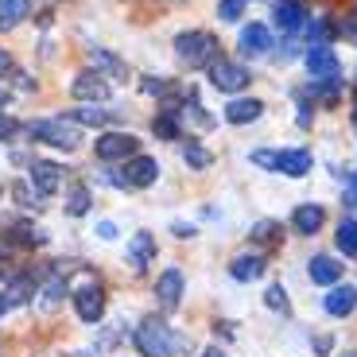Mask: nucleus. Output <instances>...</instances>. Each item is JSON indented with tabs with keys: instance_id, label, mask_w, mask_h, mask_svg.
<instances>
[{
	"instance_id": "obj_1",
	"label": "nucleus",
	"mask_w": 357,
	"mask_h": 357,
	"mask_svg": "<svg viewBox=\"0 0 357 357\" xmlns=\"http://www.w3.org/2000/svg\"><path fill=\"white\" fill-rule=\"evenodd\" d=\"M132 342H136V349H140V357H167L171 349L183 346V338H175V331H171L163 319H144L140 326H136Z\"/></svg>"
},
{
	"instance_id": "obj_2",
	"label": "nucleus",
	"mask_w": 357,
	"mask_h": 357,
	"mask_svg": "<svg viewBox=\"0 0 357 357\" xmlns=\"http://www.w3.org/2000/svg\"><path fill=\"white\" fill-rule=\"evenodd\" d=\"M175 51L190 70H210V63L222 59L218 54V39L210 31H183V36H175Z\"/></svg>"
},
{
	"instance_id": "obj_3",
	"label": "nucleus",
	"mask_w": 357,
	"mask_h": 357,
	"mask_svg": "<svg viewBox=\"0 0 357 357\" xmlns=\"http://www.w3.org/2000/svg\"><path fill=\"white\" fill-rule=\"evenodd\" d=\"M27 132L36 136V140L51 144V148H66V152H74L82 144V128L74 125V121H36V125H27Z\"/></svg>"
},
{
	"instance_id": "obj_4",
	"label": "nucleus",
	"mask_w": 357,
	"mask_h": 357,
	"mask_svg": "<svg viewBox=\"0 0 357 357\" xmlns=\"http://www.w3.org/2000/svg\"><path fill=\"white\" fill-rule=\"evenodd\" d=\"M249 82H252V74L245 70L241 63H229V59H218V63H210V86L222 89V93H241Z\"/></svg>"
},
{
	"instance_id": "obj_5",
	"label": "nucleus",
	"mask_w": 357,
	"mask_h": 357,
	"mask_svg": "<svg viewBox=\"0 0 357 357\" xmlns=\"http://www.w3.org/2000/svg\"><path fill=\"white\" fill-rule=\"evenodd\" d=\"M93 152H98V160H105V163L132 160V155L140 152V140H136L132 132H105L98 144H93Z\"/></svg>"
},
{
	"instance_id": "obj_6",
	"label": "nucleus",
	"mask_w": 357,
	"mask_h": 357,
	"mask_svg": "<svg viewBox=\"0 0 357 357\" xmlns=\"http://www.w3.org/2000/svg\"><path fill=\"white\" fill-rule=\"evenodd\" d=\"M303 63H307L311 82H331L342 74V63H338V54H334V47H311L303 54Z\"/></svg>"
},
{
	"instance_id": "obj_7",
	"label": "nucleus",
	"mask_w": 357,
	"mask_h": 357,
	"mask_svg": "<svg viewBox=\"0 0 357 357\" xmlns=\"http://www.w3.org/2000/svg\"><path fill=\"white\" fill-rule=\"evenodd\" d=\"M311 167H314V155L307 152V148H284V152H276V171L287 178L311 175Z\"/></svg>"
},
{
	"instance_id": "obj_8",
	"label": "nucleus",
	"mask_w": 357,
	"mask_h": 357,
	"mask_svg": "<svg viewBox=\"0 0 357 357\" xmlns=\"http://www.w3.org/2000/svg\"><path fill=\"white\" fill-rule=\"evenodd\" d=\"M155 178H160V163L152 160V155H132V160L125 163V187H152Z\"/></svg>"
},
{
	"instance_id": "obj_9",
	"label": "nucleus",
	"mask_w": 357,
	"mask_h": 357,
	"mask_svg": "<svg viewBox=\"0 0 357 357\" xmlns=\"http://www.w3.org/2000/svg\"><path fill=\"white\" fill-rule=\"evenodd\" d=\"M74 311H78L82 322H98L101 314H105V291H101L98 284L82 287V291H74Z\"/></svg>"
},
{
	"instance_id": "obj_10",
	"label": "nucleus",
	"mask_w": 357,
	"mask_h": 357,
	"mask_svg": "<svg viewBox=\"0 0 357 357\" xmlns=\"http://www.w3.org/2000/svg\"><path fill=\"white\" fill-rule=\"evenodd\" d=\"M70 93H74L78 101H105V98H109V82L101 78L98 70H82L78 78H74Z\"/></svg>"
},
{
	"instance_id": "obj_11",
	"label": "nucleus",
	"mask_w": 357,
	"mask_h": 357,
	"mask_svg": "<svg viewBox=\"0 0 357 357\" xmlns=\"http://www.w3.org/2000/svg\"><path fill=\"white\" fill-rule=\"evenodd\" d=\"M322 307H326V314H334V319H346V314L357 311V287L354 284H334L331 295L322 299Z\"/></svg>"
},
{
	"instance_id": "obj_12",
	"label": "nucleus",
	"mask_w": 357,
	"mask_h": 357,
	"mask_svg": "<svg viewBox=\"0 0 357 357\" xmlns=\"http://www.w3.org/2000/svg\"><path fill=\"white\" fill-rule=\"evenodd\" d=\"M272 24H276L284 36H291V31H299V27L307 24V8L299 0H280L276 8H272Z\"/></svg>"
},
{
	"instance_id": "obj_13",
	"label": "nucleus",
	"mask_w": 357,
	"mask_h": 357,
	"mask_svg": "<svg viewBox=\"0 0 357 357\" xmlns=\"http://www.w3.org/2000/svg\"><path fill=\"white\" fill-rule=\"evenodd\" d=\"M237 47H241L245 59H260V54H268V47H272V31H268L264 24H249V27H241Z\"/></svg>"
},
{
	"instance_id": "obj_14",
	"label": "nucleus",
	"mask_w": 357,
	"mask_h": 357,
	"mask_svg": "<svg viewBox=\"0 0 357 357\" xmlns=\"http://www.w3.org/2000/svg\"><path fill=\"white\" fill-rule=\"evenodd\" d=\"M342 268L346 264H338L334 257H311V264H307V276H311V284H322V287H334V284H342Z\"/></svg>"
},
{
	"instance_id": "obj_15",
	"label": "nucleus",
	"mask_w": 357,
	"mask_h": 357,
	"mask_svg": "<svg viewBox=\"0 0 357 357\" xmlns=\"http://www.w3.org/2000/svg\"><path fill=\"white\" fill-rule=\"evenodd\" d=\"M291 225H295V233L314 237V233L326 225V210H322V206H314V202H303V206H299V210L291 214Z\"/></svg>"
},
{
	"instance_id": "obj_16",
	"label": "nucleus",
	"mask_w": 357,
	"mask_h": 357,
	"mask_svg": "<svg viewBox=\"0 0 357 357\" xmlns=\"http://www.w3.org/2000/svg\"><path fill=\"white\" fill-rule=\"evenodd\" d=\"M264 268H268V260L260 257V252H241V257L229 264V276L241 280V284H252V280L264 276Z\"/></svg>"
},
{
	"instance_id": "obj_17",
	"label": "nucleus",
	"mask_w": 357,
	"mask_h": 357,
	"mask_svg": "<svg viewBox=\"0 0 357 357\" xmlns=\"http://www.w3.org/2000/svg\"><path fill=\"white\" fill-rule=\"evenodd\" d=\"M155 295H160V303L167 307H178V299H183V272L178 268H167L160 280H155Z\"/></svg>"
},
{
	"instance_id": "obj_18",
	"label": "nucleus",
	"mask_w": 357,
	"mask_h": 357,
	"mask_svg": "<svg viewBox=\"0 0 357 357\" xmlns=\"http://www.w3.org/2000/svg\"><path fill=\"white\" fill-rule=\"evenodd\" d=\"M260 113H264V101H257V98H233L229 105H225V121H229V125H249Z\"/></svg>"
},
{
	"instance_id": "obj_19",
	"label": "nucleus",
	"mask_w": 357,
	"mask_h": 357,
	"mask_svg": "<svg viewBox=\"0 0 357 357\" xmlns=\"http://www.w3.org/2000/svg\"><path fill=\"white\" fill-rule=\"evenodd\" d=\"M31 183H36L39 195H54V190L63 187V171L54 167V163L39 160V163H31Z\"/></svg>"
},
{
	"instance_id": "obj_20",
	"label": "nucleus",
	"mask_w": 357,
	"mask_h": 357,
	"mask_svg": "<svg viewBox=\"0 0 357 357\" xmlns=\"http://www.w3.org/2000/svg\"><path fill=\"white\" fill-rule=\"evenodd\" d=\"M128 260H132L136 268L155 264V237L152 233H132V241H128Z\"/></svg>"
},
{
	"instance_id": "obj_21",
	"label": "nucleus",
	"mask_w": 357,
	"mask_h": 357,
	"mask_svg": "<svg viewBox=\"0 0 357 357\" xmlns=\"http://www.w3.org/2000/svg\"><path fill=\"white\" fill-rule=\"evenodd\" d=\"M31 12V0H0V31H12Z\"/></svg>"
},
{
	"instance_id": "obj_22",
	"label": "nucleus",
	"mask_w": 357,
	"mask_h": 357,
	"mask_svg": "<svg viewBox=\"0 0 357 357\" xmlns=\"http://www.w3.org/2000/svg\"><path fill=\"white\" fill-rule=\"evenodd\" d=\"M152 132L160 136V140H178V109H163L152 121Z\"/></svg>"
},
{
	"instance_id": "obj_23",
	"label": "nucleus",
	"mask_w": 357,
	"mask_h": 357,
	"mask_svg": "<svg viewBox=\"0 0 357 357\" xmlns=\"http://www.w3.org/2000/svg\"><path fill=\"white\" fill-rule=\"evenodd\" d=\"M334 241H338V249L346 252V257H357V218H346V222L338 225Z\"/></svg>"
},
{
	"instance_id": "obj_24",
	"label": "nucleus",
	"mask_w": 357,
	"mask_h": 357,
	"mask_svg": "<svg viewBox=\"0 0 357 357\" xmlns=\"http://www.w3.org/2000/svg\"><path fill=\"white\" fill-rule=\"evenodd\" d=\"M109 121H113V113H109V109H98V105L74 109V125H93V128H101V125H109Z\"/></svg>"
},
{
	"instance_id": "obj_25",
	"label": "nucleus",
	"mask_w": 357,
	"mask_h": 357,
	"mask_svg": "<svg viewBox=\"0 0 357 357\" xmlns=\"http://www.w3.org/2000/svg\"><path fill=\"white\" fill-rule=\"evenodd\" d=\"M280 233H284V229H280V222L264 218V222H257V225H252V233H249V237H252L257 245H280Z\"/></svg>"
},
{
	"instance_id": "obj_26",
	"label": "nucleus",
	"mask_w": 357,
	"mask_h": 357,
	"mask_svg": "<svg viewBox=\"0 0 357 357\" xmlns=\"http://www.w3.org/2000/svg\"><path fill=\"white\" fill-rule=\"evenodd\" d=\"M183 160H187L195 171H206V167H210V152H206L198 140H187V144H183Z\"/></svg>"
},
{
	"instance_id": "obj_27",
	"label": "nucleus",
	"mask_w": 357,
	"mask_h": 357,
	"mask_svg": "<svg viewBox=\"0 0 357 357\" xmlns=\"http://www.w3.org/2000/svg\"><path fill=\"white\" fill-rule=\"evenodd\" d=\"M334 31H338L346 43H354L357 47V8H349V12H342V20H334Z\"/></svg>"
},
{
	"instance_id": "obj_28",
	"label": "nucleus",
	"mask_w": 357,
	"mask_h": 357,
	"mask_svg": "<svg viewBox=\"0 0 357 357\" xmlns=\"http://www.w3.org/2000/svg\"><path fill=\"white\" fill-rule=\"evenodd\" d=\"M264 303L272 307V311H280V314H291V303H287V291H284L280 284H272V287L264 291Z\"/></svg>"
},
{
	"instance_id": "obj_29",
	"label": "nucleus",
	"mask_w": 357,
	"mask_h": 357,
	"mask_svg": "<svg viewBox=\"0 0 357 357\" xmlns=\"http://www.w3.org/2000/svg\"><path fill=\"white\" fill-rule=\"evenodd\" d=\"M66 210H70L74 218L86 214V210H89V190H86V187H74V190H70V202H66Z\"/></svg>"
},
{
	"instance_id": "obj_30",
	"label": "nucleus",
	"mask_w": 357,
	"mask_h": 357,
	"mask_svg": "<svg viewBox=\"0 0 357 357\" xmlns=\"http://www.w3.org/2000/svg\"><path fill=\"white\" fill-rule=\"evenodd\" d=\"M63 295H66V280H59V276H54L51 284L43 287V307H47V311H51V307L59 303V299H63Z\"/></svg>"
},
{
	"instance_id": "obj_31",
	"label": "nucleus",
	"mask_w": 357,
	"mask_h": 357,
	"mask_svg": "<svg viewBox=\"0 0 357 357\" xmlns=\"http://www.w3.org/2000/svg\"><path fill=\"white\" fill-rule=\"evenodd\" d=\"M27 299H31V284H27V280H16V284L8 287V299H4V303H27Z\"/></svg>"
},
{
	"instance_id": "obj_32",
	"label": "nucleus",
	"mask_w": 357,
	"mask_h": 357,
	"mask_svg": "<svg viewBox=\"0 0 357 357\" xmlns=\"http://www.w3.org/2000/svg\"><path fill=\"white\" fill-rule=\"evenodd\" d=\"M89 59H93L98 66H105V70H113V74H125V63H121V59H113L109 51H93Z\"/></svg>"
},
{
	"instance_id": "obj_33",
	"label": "nucleus",
	"mask_w": 357,
	"mask_h": 357,
	"mask_svg": "<svg viewBox=\"0 0 357 357\" xmlns=\"http://www.w3.org/2000/svg\"><path fill=\"white\" fill-rule=\"evenodd\" d=\"M249 160L257 163V167H268V171H276V152H272V148H260V152H252Z\"/></svg>"
},
{
	"instance_id": "obj_34",
	"label": "nucleus",
	"mask_w": 357,
	"mask_h": 357,
	"mask_svg": "<svg viewBox=\"0 0 357 357\" xmlns=\"http://www.w3.org/2000/svg\"><path fill=\"white\" fill-rule=\"evenodd\" d=\"M144 93H167V82H163V78H144Z\"/></svg>"
},
{
	"instance_id": "obj_35",
	"label": "nucleus",
	"mask_w": 357,
	"mask_h": 357,
	"mask_svg": "<svg viewBox=\"0 0 357 357\" xmlns=\"http://www.w3.org/2000/svg\"><path fill=\"white\" fill-rule=\"evenodd\" d=\"M331 349H334V338H331V334H319V338H314V354H319V357H326Z\"/></svg>"
},
{
	"instance_id": "obj_36",
	"label": "nucleus",
	"mask_w": 357,
	"mask_h": 357,
	"mask_svg": "<svg viewBox=\"0 0 357 357\" xmlns=\"http://www.w3.org/2000/svg\"><path fill=\"white\" fill-rule=\"evenodd\" d=\"M16 128H20V125L12 121V116H0V140H8V136L16 132Z\"/></svg>"
},
{
	"instance_id": "obj_37",
	"label": "nucleus",
	"mask_w": 357,
	"mask_h": 357,
	"mask_svg": "<svg viewBox=\"0 0 357 357\" xmlns=\"http://www.w3.org/2000/svg\"><path fill=\"white\" fill-rule=\"evenodd\" d=\"M98 237H101V241H113V237H116V225H113V222H101V225H98Z\"/></svg>"
},
{
	"instance_id": "obj_38",
	"label": "nucleus",
	"mask_w": 357,
	"mask_h": 357,
	"mask_svg": "<svg viewBox=\"0 0 357 357\" xmlns=\"http://www.w3.org/2000/svg\"><path fill=\"white\" fill-rule=\"evenodd\" d=\"M8 70H12V54L0 47V74H8Z\"/></svg>"
},
{
	"instance_id": "obj_39",
	"label": "nucleus",
	"mask_w": 357,
	"mask_h": 357,
	"mask_svg": "<svg viewBox=\"0 0 357 357\" xmlns=\"http://www.w3.org/2000/svg\"><path fill=\"white\" fill-rule=\"evenodd\" d=\"M346 183H349V187H354V190H349V195H357V171H346Z\"/></svg>"
},
{
	"instance_id": "obj_40",
	"label": "nucleus",
	"mask_w": 357,
	"mask_h": 357,
	"mask_svg": "<svg viewBox=\"0 0 357 357\" xmlns=\"http://www.w3.org/2000/svg\"><path fill=\"white\" fill-rule=\"evenodd\" d=\"M202 357H225V354H222V349H206Z\"/></svg>"
},
{
	"instance_id": "obj_41",
	"label": "nucleus",
	"mask_w": 357,
	"mask_h": 357,
	"mask_svg": "<svg viewBox=\"0 0 357 357\" xmlns=\"http://www.w3.org/2000/svg\"><path fill=\"white\" fill-rule=\"evenodd\" d=\"M338 357H357V349H346V354H338Z\"/></svg>"
},
{
	"instance_id": "obj_42",
	"label": "nucleus",
	"mask_w": 357,
	"mask_h": 357,
	"mask_svg": "<svg viewBox=\"0 0 357 357\" xmlns=\"http://www.w3.org/2000/svg\"><path fill=\"white\" fill-rule=\"evenodd\" d=\"M4 311H8V303H4V299H0V314H4Z\"/></svg>"
},
{
	"instance_id": "obj_43",
	"label": "nucleus",
	"mask_w": 357,
	"mask_h": 357,
	"mask_svg": "<svg viewBox=\"0 0 357 357\" xmlns=\"http://www.w3.org/2000/svg\"><path fill=\"white\" fill-rule=\"evenodd\" d=\"M4 101H8V98H4V89H0V105H4Z\"/></svg>"
}]
</instances>
